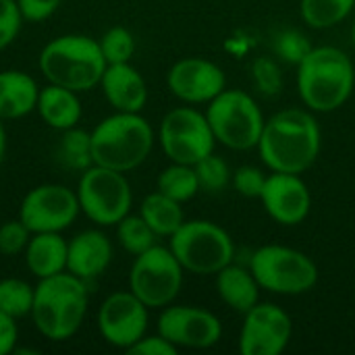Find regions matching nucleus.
I'll return each instance as SVG.
<instances>
[{"instance_id":"obj_11","label":"nucleus","mask_w":355,"mask_h":355,"mask_svg":"<svg viewBox=\"0 0 355 355\" xmlns=\"http://www.w3.org/2000/svg\"><path fill=\"white\" fill-rule=\"evenodd\" d=\"M158 141L171 162L191 166L212 154L216 144L206 112H200L193 106H179L168 110L160 123Z\"/></svg>"},{"instance_id":"obj_25","label":"nucleus","mask_w":355,"mask_h":355,"mask_svg":"<svg viewBox=\"0 0 355 355\" xmlns=\"http://www.w3.org/2000/svg\"><path fill=\"white\" fill-rule=\"evenodd\" d=\"M60 139L56 144V160L69 171H85L94 164L92 156V135L79 127L60 131Z\"/></svg>"},{"instance_id":"obj_20","label":"nucleus","mask_w":355,"mask_h":355,"mask_svg":"<svg viewBox=\"0 0 355 355\" xmlns=\"http://www.w3.org/2000/svg\"><path fill=\"white\" fill-rule=\"evenodd\" d=\"M35 112L48 125L56 131H67L79 125L83 106L79 100V92H73L62 85L48 83L46 87H40Z\"/></svg>"},{"instance_id":"obj_1","label":"nucleus","mask_w":355,"mask_h":355,"mask_svg":"<svg viewBox=\"0 0 355 355\" xmlns=\"http://www.w3.org/2000/svg\"><path fill=\"white\" fill-rule=\"evenodd\" d=\"M320 146L322 133L312 112L287 108L266 119L258 152L270 171L302 175L316 162Z\"/></svg>"},{"instance_id":"obj_33","label":"nucleus","mask_w":355,"mask_h":355,"mask_svg":"<svg viewBox=\"0 0 355 355\" xmlns=\"http://www.w3.org/2000/svg\"><path fill=\"white\" fill-rule=\"evenodd\" d=\"M250 75H252L254 87L260 94H264V96H277L283 89V73H281V67L270 56L256 58L252 62Z\"/></svg>"},{"instance_id":"obj_7","label":"nucleus","mask_w":355,"mask_h":355,"mask_svg":"<svg viewBox=\"0 0 355 355\" xmlns=\"http://www.w3.org/2000/svg\"><path fill=\"white\" fill-rule=\"evenodd\" d=\"M168 239L183 270L193 275H216L235 256L231 235L212 220H185Z\"/></svg>"},{"instance_id":"obj_2","label":"nucleus","mask_w":355,"mask_h":355,"mask_svg":"<svg viewBox=\"0 0 355 355\" xmlns=\"http://www.w3.org/2000/svg\"><path fill=\"white\" fill-rule=\"evenodd\" d=\"M89 308V293L83 279L60 272L40 279L33 293L31 320L42 337L60 343L77 335Z\"/></svg>"},{"instance_id":"obj_8","label":"nucleus","mask_w":355,"mask_h":355,"mask_svg":"<svg viewBox=\"0 0 355 355\" xmlns=\"http://www.w3.org/2000/svg\"><path fill=\"white\" fill-rule=\"evenodd\" d=\"M250 270L260 289L277 295H302L318 283V266L310 256L287 245H262L252 254Z\"/></svg>"},{"instance_id":"obj_22","label":"nucleus","mask_w":355,"mask_h":355,"mask_svg":"<svg viewBox=\"0 0 355 355\" xmlns=\"http://www.w3.org/2000/svg\"><path fill=\"white\" fill-rule=\"evenodd\" d=\"M40 96L37 81L17 69L0 71V119L15 121L31 114L35 110Z\"/></svg>"},{"instance_id":"obj_10","label":"nucleus","mask_w":355,"mask_h":355,"mask_svg":"<svg viewBox=\"0 0 355 355\" xmlns=\"http://www.w3.org/2000/svg\"><path fill=\"white\" fill-rule=\"evenodd\" d=\"M183 266L171 248L154 245L135 256L129 270V289L150 308L171 306L183 287Z\"/></svg>"},{"instance_id":"obj_3","label":"nucleus","mask_w":355,"mask_h":355,"mask_svg":"<svg viewBox=\"0 0 355 355\" xmlns=\"http://www.w3.org/2000/svg\"><path fill=\"white\" fill-rule=\"evenodd\" d=\"M352 58L335 46H318L297 64V92L314 112L339 110L354 94Z\"/></svg>"},{"instance_id":"obj_4","label":"nucleus","mask_w":355,"mask_h":355,"mask_svg":"<svg viewBox=\"0 0 355 355\" xmlns=\"http://www.w3.org/2000/svg\"><path fill=\"white\" fill-rule=\"evenodd\" d=\"M106 64L98 40L83 33L58 35L50 40L37 56L40 73L48 83L79 94L100 85Z\"/></svg>"},{"instance_id":"obj_37","label":"nucleus","mask_w":355,"mask_h":355,"mask_svg":"<svg viewBox=\"0 0 355 355\" xmlns=\"http://www.w3.org/2000/svg\"><path fill=\"white\" fill-rule=\"evenodd\" d=\"M17 4L23 15V21L42 23L60 8L62 0H17Z\"/></svg>"},{"instance_id":"obj_34","label":"nucleus","mask_w":355,"mask_h":355,"mask_svg":"<svg viewBox=\"0 0 355 355\" xmlns=\"http://www.w3.org/2000/svg\"><path fill=\"white\" fill-rule=\"evenodd\" d=\"M31 231L21 223V218L17 220H6L0 225V256H17L23 254L27 243H29Z\"/></svg>"},{"instance_id":"obj_17","label":"nucleus","mask_w":355,"mask_h":355,"mask_svg":"<svg viewBox=\"0 0 355 355\" xmlns=\"http://www.w3.org/2000/svg\"><path fill=\"white\" fill-rule=\"evenodd\" d=\"M260 202L268 216L285 227L300 225L308 218L312 196L306 181L295 173H275L266 177Z\"/></svg>"},{"instance_id":"obj_29","label":"nucleus","mask_w":355,"mask_h":355,"mask_svg":"<svg viewBox=\"0 0 355 355\" xmlns=\"http://www.w3.org/2000/svg\"><path fill=\"white\" fill-rule=\"evenodd\" d=\"M35 287L23 279H2L0 281V312L12 318H25L31 314Z\"/></svg>"},{"instance_id":"obj_13","label":"nucleus","mask_w":355,"mask_h":355,"mask_svg":"<svg viewBox=\"0 0 355 355\" xmlns=\"http://www.w3.org/2000/svg\"><path fill=\"white\" fill-rule=\"evenodd\" d=\"M148 310L150 308L131 289L110 293L98 310V331L102 339L127 352L148 333Z\"/></svg>"},{"instance_id":"obj_18","label":"nucleus","mask_w":355,"mask_h":355,"mask_svg":"<svg viewBox=\"0 0 355 355\" xmlns=\"http://www.w3.org/2000/svg\"><path fill=\"white\" fill-rule=\"evenodd\" d=\"M112 262V243L100 229H85L69 239L67 272L94 281L106 272Z\"/></svg>"},{"instance_id":"obj_28","label":"nucleus","mask_w":355,"mask_h":355,"mask_svg":"<svg viewBox=\"0 0 355 355\" xmlns=\"http://www.w3.org/2000/svg\"><path fill=\"white\" fill-rule=\"evenodd\" d=\"M116 239L121 243V248L131 254V256H139L146 250L156 245L158 235L150 229V225L139 216V214H127L119 225H116Z\"/></svg>"},{"instance_id":"obj_19","label":"nucleus","mask_w":355,"mask_h":355,"mask_svg":"<svg viewBox=\"0 0 355 355\" xmlns=\"http://www.w3.org/2000/svg\"><path fill=\"white\" fill-rule=\"evenodd\" d=\"M100 87L116 112H141L148 102L146 79L131 62L106 64Z\"/></svg>"},{"instance_id":"obj_14","label":"nucleus","mask_w":355,"mask_h":355,"mask_svg":"<svg viewBox=\"0 0 355 355\" xmlns=\"http://www.w3.org/2000/svg\"><path fill=\"white\" fill-rule=\"evenodd\" d=\"M239 352L243 355H281L291 341V316L275 304H256L243 314Z\"/></svg>"},{"instance_id":"obj_40","label":"nucleus","mask_w":355,"mask_h":355,"mask_svg":"<svg viewBox=\"0 0 355 355\" xmlns=\"http://www.w3.org/2000/svg\"><path fill=\"white\" fill-rule=\"evenodd\" d=\"M4 154H6V129H4V123L0 119V164L4 160Z\"/></svg>"},{"instance_id":"obj_39","label":"nucleus","mask_w":355,"mask_h":355,"mask_svg":"<svg viewBox=\"0 0 355 355\" xmlns=\"http://www.w3.org/2000/svg\"><path fill=\"white\" fill-rule=\"evenodd\" d=\"M19 343V327L17 318L0 312V355H8L15 352Z\"/></svg>"},{"instance_id":"obj_31","label":"nucleus","mask_w":355,"mask_h":355,"mask_svg":"<svg viewBox=\"0 0 355 355\" xmlns=\"http://www.w3.org/2000/svg\"><path fill=\"white\" fill-rule=\"evenodd\" d=\"M193 168L198 175L200 191H208V193L223 191L231 183V177H233L229 164L220 156H216L214 152L208 154L206 158H202L200 162H196Z\"/></svg>"},{"instance_id":"obj_27","label":"nucleus","mask_w":355,"mask_h":355,"mask_svg":"<svg viewBox=\"0 0 355 355\" xmlns=\"http://www.w3.org/2000/svg\"><path fill=\"white\" fill-rule=\"evenodd\" d=\"M355 0H302L300 15L314 29H329L345 21L354 10Z\"/></svg>"},{"instance_id":"obj_6","label":"nucleus","mask_w":355,"mask_h":355,"mask_svg":"<svg viewBox=\"0 0 355 355\" xmlns=\"http://www.w3.org/2000/svg\"><path fill=\"white\" fill-rule=\"evenodd\" d=\"M206 119L214 139L237 152L258 148L266 123L260 106L248 92L227 87L208 102Z\"/></svg>"},{"instance_id":"obj_26","label":"nucleus","mask_w":355,"mask_h":355,"mask_svg":"<svg viewBox=\"0 0 355 355\" xmlns=\"http://www.w3.org/2000/svg\"><path fill=\"white\" fill-rule=\"evenodd\" d=\"M156 189L181 204L189 202L191 198H196V193L200 191V183H198V175L196 168L191 164H181V162H171L166 168H162V173L156 179Z\"/></svg>"},{"instance_id":"obj_32","label":"nucleus","mask_w":355,"mask_h":355,"mask_svg":"<svg viewBox=\"0 0 355 355\" xmlns=\"http://www.w3.org/2000/svg\"><path fill=\"white\" fill-rule=\"evenodd\" d=\"M314 46L310 44V37L306 35V33H302L300 29H283V31H279L277 35H275V40H272V50H275V54L281 58V60H285V62H289V64H300L306 56H308V52L312 50Z\"/></svg>"},{"instance_id":"obj_16","label":"nucleus","mask_w":355,"mask_h":355,"mask_svg":"<svg viewBox=\"0 0 355 355\" xmlns=\"http://www.w3.org/2000/svg\"><path fill=\"white\" fill-rule=\"evenodd\" d=\"M166 85L185 104H208L225 89L227 77L216 62L202 56H187L168 69Z\"/></svg>"},{"instance_id":"obj_15","label":"nucleus","mask_w":355,"mask_h":355,"mask_svg":"<svg viewBox=\"0 0 355 355\" xmlns=\"http://www.w3.org/2000/svg\"><path fill=\"white\" fill-rule=\"evenodd\" d=\"M158 333L177 349H208L220 341V320L196 306H166L158 316Z\"/></svg>"},{"instance_id":"obj_35","label":"nucleus","mask_w":355,"mask_h":355,"mask_svg":"<svg viewBox=\"0 0 355 355\" xmlns=\"http://www.w3.org/2000/svg\"><path fill=\"white\" fill-rule=\"evenodd\" d=\"M23 25V15L17 0H0V50L8 48Z\"/></svg>"},{"instance_id":"obj_23","label":"nucleus","mask_w":355,"mask_h":355,"mask_svg":"<svg viewBox=\"0 0 355 355\" xmlns=\"http://www.w3.org/2000/svg\"><path fill=\"white\" fill-rule=\"evenodd\" d=\"M216 291L218 297L239 314L250 312L260 297V285L256 277L252 275L250 268L237 266V264H227L223 270L216 272Z\"/></svg>"},{"instance_id":"obj_30","label":"nucleus","mask_w":355,"mask_h":355,"mask_svg":"<svg viewBox=\"0 0 355 355\" xmlns=\"http://www.w3.org/2000/svg\"><path fill=\"white\" fill-rule=\"evenodd\" d=\"M98 44L108 64L131 62L135 54V37L127 27H121V25L106 29L102 37L98 40Z\"/></svg>"},{"instance_id":"obj_9","label":"nucleus","mask_w":355,"mask_h":355,"mask_svg":"<svg viewBox=\"0 0 355 355\" xmlns=\"http://www.w3.org/2000/svg\"><path fill=\"white\" fill-rule=\"evenodd\" d=\"M75 191L81 212L98 227H116L131 212L133 191L125 173L92 164Z\"/></svg>"},{"instance_id":"obj_5","label":"nucleus","mask_w":355,"mask_h":355,"mask_svg":"<svg viewBox=\"0 0 355 355\" xmlns=\"http://www.w3.org/2000/svg\"><path fill=\"white\" fill-rule=\"evenodd\" d=\"M94 164L129 173L141 166L154 148V129L139 112H112L92 131Z\"/></svg>"},{"instance_id":"obj_12","label":"nucleus","mask_w":355,"mask_h":355,"mask_svg":"<svg viewBox=\"0 0 355 355\" xmlns=\"http://www.w3.org/2000/svg\"><path fill=\"white\" fill-rule=\"evenodd\" d=\"M81 214L77 191L60 183H44L25 193L19 218L31 233H62Z\"/></svg>"},{"instance_id":"obj_38","label":"nucleus","mask_w":355,"mask_h":355,"mask_svg":"<svg viewBox=\"0 0 355 355\" xmlns=\"http://www.w3.org/2000/svg\"><path fill=\"white\" fill-rule=\"evenodd\" d=\"M127 354L133 355H177V347L164 339L160 333L158 335H144L135 345L127 349Z\"/></svg>"},{"instance_id":"obj_24","label":"nucleus","mask_w":355,"mask_h":355,"mask_svg":"<svg viewBox=\"0 0 355 355\" xmlns=\"http://www.w3.org/2000/svg\"><path fill=\"white\" fill-rule=\"evenodd\" d=\"M139 216L158 237H171L185 223L181 202L160 193L158 189L144 198L139 206Z\"/></svg>"},{"instance_id":"obj_41","label":"nucleus","mask_w":355,"mask_h":355,"mask_svg":"<svg viewBox=\"0 0 355 355\" xmlns=\"http://www.w3.org/2000/svg\"><path fill=\"white\" fill-rule=\"evenodd\" d=\"M352 40H354V48H355V23H354V29H352Z\"/></svg>"},{"instance_id":"obj_21","label":"nucleus","mask_w":355,"mask_h":355,"mask_svg":"<svg viewBox=\"0 0 355 355\" xmlns=\"http://www.w3.org/2000/svg\"><path fill=\"white\" fill-rule=\"evenodd\" d=\"M69 241L60 233H31L23 252L27 270L40 281L67 270Z\"/></svg>"},{"instance_id":"obj_36","label":"nucleus","mask_w":355,"mask_h":355,"mask_svg":"<svg viewBox=\"0 0 355 355\" xmlns=\"http://www.w3.org/2000/svg\"><path fill=\"white\" fill-rule=\"evenodd\" d=\"M231 181H233V187L237 189V193H241L243 198H258L260 200L264 183H266V175L260 168L245 164L233 173Z\"/></svg>"}]
</instances>
